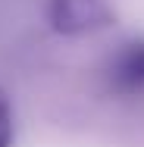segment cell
<instances>
[{
  "label": "cell",
  "instance_id": "3",
  "mask_svg": "<svg viewBox=\"0 0 144 147\" xmlns=\"http://www.w3.org/2000/svg\"><path fill=\"white\" fill-rule=\"evenodd\" d=\"M16 141V116H13V103L0 94V147H13Z\"/></svg>",
  "mask_w": 144,
  "mask_h": 147
},
{
  "label": "cell",
  "instance_id": "2",
  "mask_svg": "<svg viewBox=\"0 0 144 147\" xmlns=\"http://www.w3.org/2000/svg\"><path fill=\"white\" fill-rule=\"evenodd\" d=\"M103 78L110 94L119 97H144V41H128L110 53L103 66Z\"/></svg>",
  "mask_w": 144,
  "mask_h": 147
},
{
  "label": "cell",
  "instance_id": "1",
  "mask_svg": "<svg viewBox=\"0 0 144 147\" xmlns=\"http://www.w3.org/2000/svg\"><path fill=\"white\" fill-rule=\"evenodd\" d=\"M50 25L69 38H82L107 28L113 22L110 0H47Z\"/></svg>",
  "mask_w": 144,
  "mask_h": 147
}]
</instances>
